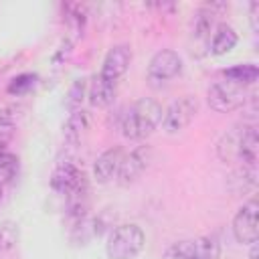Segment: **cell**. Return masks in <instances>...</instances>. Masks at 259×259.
Masks as SVG:
<instances>
[{
	"label": "cell",
	"mask_w": 259,
	"mask_h": 259,
	"mask_svg": "<svg viewBox=\"0 0 259 259\" xmlns=\"http://www.w3.org/2000/svg\"><path fill=\"white\" fill-rule=\"evenodd\" d=\"M162 113H164V109L156 99L142 97V99L134 101L121 113L119 130H121L123 138H127V140H134V142L146 140L160 125Z\"/></svg>",
	"instance_id": "1"
},
{
	"label": "cell",
	"mask_w": 259,
	"mask_h": 259,
	"mask_svg": "<svg viewBox=\"0 0 259 259\" xmlns=\"http://www.w3.org/2000/svg\"><path fill=\"white\" fill-rule=\"evenodd\" d=\"M146 245V235L140 225L123 223L109 231L105 243L107 259H136Z\"/></svg>",
	"instance_id": "2"
},
{
	"label": "cell",
	"mask_w": 259,
	"mask_h": 259,
	"mask_svg": "<svg viewBox=\"0 0 259 259\" xmlns=\"http://www.w3.org/2000/svg\"><path fill=\"white\" fill-rule=\"evenodd\" d=\"M164 259H221V241L214 235L182 239L166 251Z\"/></svg>",
	"instance_id": "3"
},
{
	"label": "cell",
	"mask_w": 259,
	"mask_h": 259,
	"mask_svg": "<svg viewBox=\"0 0 259 259\" xmlns=\"http://www.w3.org/2000/svg\"><path fill=\"white\" fill-rule=\"evenodd\" d=\"M206 99H208L210 109H214L219 113H231L235 109L245 107L249 97H247L245 87H241L237 83H231L227 79H219L208 87Z\"/></svg>",
	"instance_id": "4"
},
{
	"label": "cell",
	"mask_w": 259,
	"mask_h": 259,
	"mask_svg": "<svg viewBox=\"0 0 259 259\" xmlns=\"http://www.w3.org/2000/svg\"><path fill=\"white\" fill-rule=\"evenodd\" d=\"M184 61L174 49H160L152 55L148 63V81L154 87H162L164 83H170L182 73Z\"/></svg>",
	"instance_id": "5"
},
{
	"label": "cell",
	"mask_w": 259,
	"mask_h": 259,
	"mask_svg": "<svg viewBox=\"0 0 259 259\" xmlns=\"http://www.w3.org/2000/svg\"><path fill=\"white\" fill-rule=\"evenodd\" d=\"M200 109V103L196 99V95H182L178 99H174L162 113V127L168 134H176L184 127H188L192 123V119L196 117Z\"/></svg>",
	"instance_id": "6"
},
{
	"label": "cell",
	"mask_w": 259,
	"mask_h": 259,
	"mask_svg": "<svg viewBox=\"0 0 259 259\" xmlns=\"http://www.w3.org/2000/svg\"><path fill=\"white\" fill-rule=\"evenodd\" d=\"M233 237L241 245L257 243L259 237V204L255 198L247 200L233 217Z\"/></svg>",
	"instance_id": "7"
},
{
	"label": "cell",
	"mask_w": 259,
	"mask_h": 259,
	"mask_svg": "<svg viewBox=\"0 0 259 259\" xmlns=\"http://www.w3.org/2000/svg\"><path fill=\"white\" fill-rule=\"evenodd\" d=\"M150 162H152V148L148 144L134 148L121 160L119 174H117L119 184H132V182H136L144 174V170L150 166Z\"/></svg>",
	"instance_id": "8"
},
{
	"label": "cell",
	"mask_w": 259,
	"mask_h": 259,
	"mask_svg": "<svg viewBox=\"0 0 259 259\" xmlns=\"http://www.w3.org/2000/svg\"><path fill=\"white\" fill-rule=\"evenodd\" d=\"M130 63H132V51L127 45H115L107 51L103 63H101V71L99 75L107 81H119L125 71L130 69Z\"/></svg>",
	"instance_id": "9"
},
{
	"label": "cell",
	"mask_w": 259,
	"mask_h": 259,
	"mask_svg": "<svg viewBox=\"0 0 259 259\" xmlns=\"http://www.w3.org/2000/svg\"><path fill=\"white\" fill-rule=\"evenodd\" d=\"M123 156L125 154H123V150L119 146L109 148L103 154H99L97 160H95V164H93V178L99 184H107V182L115 180L117 174H119V166H121Z\"/></svg>",
	"instance_id": "10"
},
{
	"label": "cell",
	"mask_w": 259,
	"mask_h": 259,
	"mask_svg": "<svg viewBox=\"0 0 259 259\" xmlns=\"http://www.w3.org/2000/svg\"><path fill=\"white\" fill-rule=\"evenodd\" d=\"M115 91H117V83L115 81H107L101 75H95L91 79V83H89L87 97H89L91 105H95V107H107L109 103H113Z\"/></svg>",
	"instance_id": "11"
},
{
	"label": "cell",
	"mask_w": 259,
	"mask_h": 259,
	"mask_svg": "<svg viewBox=\"0 0 259 259\" xmlns=\"http://www.w3.org/2000/svg\"><path fill=\"white\" fill-rule=\"evenodd\" d=\"M89 130V115L85 109H75L69 113L65 125H63V140L69 146H79L83 136Z\"/></svg>",
	"instance_id": "12"
},
{
	"label": "cell",
	"mask_w": 259,
	"mask_h": 259,
	"mask_svg": "<svg viewBox=\"0 0 259 259\" xmlns=\"http://www.w3.org/2000/svg\"><path fill=\"white\" fill-rule=\"evenodd\" d=\"M237 40H239L237 30H235L231 24L221 22V24H217V26H214V30H212V38H210V53H212L214 57L227 55V53H231V51L237 47Z\"/></svg>",
	"instance_id": "13"
},
{
	"label": "cell",
	"mask_w": 259,
	"mask_h": 259,
	"mask_svg": "<svg viewBox=\"0 0 259 259\" xmlns=\"http://www.w3.org/2000/svg\"><path fill=\"white\" fill-rule=\"evenodd\" d=\"M243 132H245V125H235L227 134L221 136V140L217 142V156L223 162H237Z\"/></svg>",
	"instance_id": "14"
},
{
	"label": "cell",
	"mask_w": 259,
	"mask_h": 259,
	"mask_svg": "<svg viewBox=\"0 0 259 259\" xmlns=\"http://www.w3.org/2000/svg\"><path fill=\"white\" fill-rule=\"evenodd\" d=\"M259 156V138H257V127L255 125H245L243 138H241V148H239V156L237 162H241L247 168H255Z\"/></svg>",
	"instance_id": "15"
},
{
	"label": "cell",
	"mask_w": 259,
	"mask_h": 259,
	"mask_svg": "<svg viewBox=\"0 0 259 259\" xmlns=\"http://www.w3.org/2000/svg\"><path fill=\"white\" fill-rule=\"evenodd\" d=\"M257 77H259V69H257L255 63H241V65H233V67L223 71V79H227L231 83H237L245 89L249 85H253L257 81Z\"/></svg>",
	"instance_id": "16"
},
{
	"label": "cell",
	"mask_w": 259,
	"mask_h": 259,
	"mask_svg": "<svg viewBox=\"0 0 259 259\" xmlns=\"http://www.w3.org/2000/svg\"><path fill=\"white\" fill-rule=\"evenodd\" d=\"M214 12H212V8L210 6H206V8H200L196 14H194V20H192V34L196 36V38H206V36H210V32L214 30Z\"/></svg>",
	"instance_id": "17"
},
{
	"label": "cell",
	"mask_w": 259,
	"mask_h": 259,
	"mask_svg": "<svg viewBox=\"0 0 259 259\" xmlns=\"http://www.w3.org/2000/svg\"><path fill=\"white\" fill-rule=\"evenodd\" d=\"M18 172V158L10 152L0 154V188L8 184Z\"/></svg>",
	"instance_id": "18"
},
{
	"label": "cell",
	"mask_w": 259,
	"mask_h": 259,
	"mask_svg": "<svg viewBox=\"0 0 259 259\" xmlns=\"http://www.w3.org/2000/svg\"><path fill=\"white\" fill-rule=\"evenodd\" d=\"M18 243V225L16 223H2L0 225V253L10 251Z\"/></svg>",
	"instance_id": "19"
},
{
	"label": "cell",
	"mask_w": 259,
	"mask_h": 259,
	"mask_svg": "<svg viewBox=\"0 0 259 259\" xmlns=\"http://www.w3.org/2000/svg\"><path fill=\"white\" fill-rule=\"evenodd\" d=\"M87 89H89V83H87L85 79H77V81L71 85V89H69V99H67V107H69L71 111L81 109V103H83V99H85V95H87Z\"/></svg>",
	"instance_id": "20"
},
{
	"label": "cell",
	"mask_w": 259,
	"mask_h": 259,
	"mask_svg": "<svg viewBox=\"0 0 259 259\" xmlns=\"http://www.w3.org/2000/svg\"><path fill=\"white\" fill-rule=\"evenodd\" d=\"M34 83H36V75L34 73H22V75H18V77H14L10 81L8 93L10 95H22V93L30 91L34 87Z\"/></svg>",
	"instance_id": "21"
},
{
	"label": "cell",
	"mask_w": 259,
	"mask_h": 259,
	"mask_svg": "<svg viewBox=\"0 0 259 259\" xmlns=\"http://www.w3.org/2000/svg\"><path fill=\"white\" fill-rule=\"evenodd\" d=\"M251 259H257V243H251V253H249Z\"/></svg>",
	"instance_id": "22"
},
{
	"label": "cell",
	"mask_w": 259,
	"mask_h": 259,
	"mask_svg": "<svg viewBox=\"0 0 259 259\" xmlns=\"http://www.w3.org/2000/svg\"><path fill=\"white\" fill-rule=\"evenodd\" d=\"M0 200H2V188H0Z\"/></svg>",
	"instance_id": "23"
},
{
	"label": "cell",
	"mask_w": 259,
	"mask_h": 259,
	"mask_svg": "<svg viewBox=\"0 0 259 259\" xmlns=\"http://www.w3.org/2000/svg\"><path fill=\"white\" fill-rule=\"evenodd\" d=\"M0 255H2V253H0Z\"/></svg>",
	"instance_id": "24"
}]
</instances>
